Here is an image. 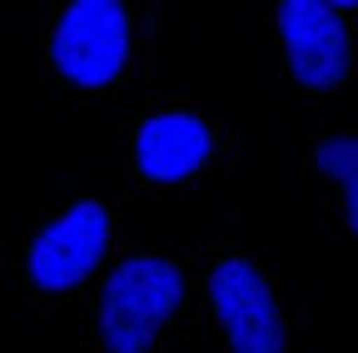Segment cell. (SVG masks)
Here are the masks:
<instances>
[{
    "label": "cell",
    "instance_id": "obj_1",
    "mask_svg": "<svg viewBox=\"0 0 358 353\" xmlns=\"http://www.w3.org/2000/svg\"><path fill=\"white\" fill-rule=\"evenodd\" d=\"M185 298V274L169 259L134 254L115 264L100 294V343L105 353H150L159 329Z\"/></svg>",
    "mask_w": 358,
    "mask_h": 353
},
{
    "label": "cell",
    "instance_id": "obj_2",
    "mask_svg": "<svg viewBox=\"0 0 358 353\" xmlns=\"http://www.w3.org/2000/svg\"><path fill=\"white\" fill-rule=\"evenodd\" d=\"M124 55H129V15L120 0H70L50 35V65L80 90H105L124 70Z\"/></svg>",
    "mask_w": 358,
    "mask_h": 353
},
{
    "label": "cell",
    "instance_id": "obj_3",
    "mask_svg": "<svg viewBox=\"0 0 358 353\" xmlns=\"http://www.w3.org/2000/svg\"><path fill=\"white\" fill-rule=\"evenodd\" d=\"M105 244H110V209L100 199H80L70 204L60 219H50L30 254H25V269H30V284L45 289V294H65L75 289L85 274H95V264L105 259Z\"/></svg>",
    "mask_w": 358,
    "mask_h": 353
},
{
    "label": "cell",
    "instance_id": "obj_4",
    "mask_svg": "<svg viewBox=\"0 0 358 353\" xmlns=\"http://www.w3.org/2000/svg\"><path fill=\"white\" fill-rule=\"evenodd\" d=\"M209 303L234 353H284V314L268 279L249 259H219L209 269Z\"/></svg>",
    "mask_w": 358,
    "mask_h": 353
},
{
    "label": "cell",
    "instance_id": "obj_5",
    "mask_svg": "<svg viewBox=\"0 0 358 353\" xmlns=\"http://www.w3.org/2000/svg\"><path fill=\"white\" fill-rule=\"evenodd\" d=\"M279 40L303 90H334L348 75V30L334 0H279Z\"/></svg>",
    "mask_w": 358,
    "mask_h": 353
},
{
    "label": "cell",
    "instance_id": "obj_6",
    "mask_svg": "<svg viewBox=\"0 0 358 353\" xmlns=\"http://www.w3.org/2000/svg\"><path fill=\"white\" fill-rule=\"evenodd\" d=\"M214 150V135H209V124L199 115H150L140 124V135H134V164H140L145 180L155 185H179V180H189L194 169H204Z\"/></svg>",
    "mask_w": 358,
    "mask_h": 353
},
{
    "label": "cell",
    "instance_id": "obj_7",
    "mask_svg": "<svg viewBox=\"0 0 358 353\" xmlns=\"http://www.w3.org/2000/svg\"><path fill=\"white\" fill-rule=\"evenodd\" d=\"M313 159H319V169L343 189V199H348V229L358 234V140L353 135H334V140L319 145Z\"/></svg>",
    "mask_w": 358,
    "mask_h": 353
},
{
    "label": "cell",
    "instance_id": "obj_8",
    "mask_svg": "<svg viewBox=\"0 0 358 353\" xmlns=\"http://www.w3.org/2000/svg\"><path fill=\"white\" fill-rule=\"evenodd\" d=\"M334 6H358V0H334Z\"/></svg>",
    "mask_w": 358,
    "mask_h": 353
}]
</instances>
